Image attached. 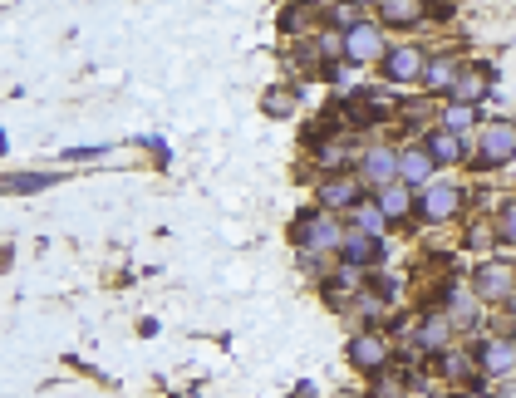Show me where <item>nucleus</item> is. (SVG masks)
<instances>
[{
    "label": "nucleus",
    "instance_id": "nucleus-30",
    "mask_svg": "<svg viewBox=\"0 0 516 398\" xmlns=\"http://www.w3.org/2000/svg\"><path fill=\"white\" fill-rule=\"evenodd\" d=\"M467 398H492V394H482V389H467Z\"/></svg>",
    "mask_w": 516,
    "mask_h": 398
},
{
    "label": "nucleus",
    "instance_id": "nucleus-19",
    "mask_svg": "<svg viewBox=\"0 0 516 398\" xmlns=\"http://www.w3.org/2000/svg\"><path fill=\"white\" fill-rule=\"evenodd\" d=\"M374 15H384V25H418L428 15V5H418V0H379Z\"/></svg>",
    "mask_w": 516,
    "mask_h": 398
},
{
    "label": "nucleus",
    "instance_id": "nucleus-29",
    "mask_svg": "<svg viewBox=\"0 0 516 398\" xmlns=\"http://www.w3.org/2000/svg\"><path fill=\"white\" fill-rule=\"evenodd\" d=\"M492 398H516V379H502V384L492 389Z\"/></svg>",
    "mask_w": 516,
    "mask_h": 398
},
{
    "label": "nucleus",
    "instance_id": "nucleus-28",
    "mask_svg": "<svg viewBox=\"0 0 516 398\" xmlns=\"http://www.w3.org/2000/svg\"><path fill=\"white\" fill-rule=\"evenodd\" d=\"M315 50H320L325 59H340L344 55V35H340V30H325V35L315 40Z\"/></svg>",
    "mask_w": 516,
    "mask_h": 398
},
{
    "label": "nucleus",
    "instance_id": "nucleus-3",
    "mask_svg": "<svg viewBox=\"0 0 516 398\" xmlns=\"http://www.w3.org/2000/svg\"><path fill=\"white\" fill-rule=\"evenodd\" d=\"M512 158H516V123H502V118L482 123L477 128V163L482 168H502Z\"/></svg>",
    "mask_w": 516,
    "mask_h": 398
},
{
    "label": "nucleus",
    "instance_id": "nucleus-21",
    "mask_svg": "<svg viewBox=\"0 0 516 398\" xmlns=\"http://www.w3.org/2000/svg\"><path fill=\"white\" fill-rule=\"evenodd\" d=\"M295 104H300V94H295L290 84H276V89L261 99V109H266L271 118H290V114H295Z\"/></svg>",
    "mask_w": 516,
    "mask_h": 398
},
{
    "label": "nucleus",
    "instance_id": "nucleus-6",
    "mask_svg": "<svg viewBox=\"0 0 516 398\" xmlns=\"http://www.w3.org/2000/svg\"><path fill=\"white\" fill-rule=\"evenodd\" d=\"M364 187H374V192H384V187H394L399 182V153L394 148H384V143H374V148H364V158H359V172H354Z\"/></svg>",
    "mask_w": 516,
    "mask_h": 398
},
{
    "label": "nucleus",
    "instance_id": "nucleus-27",
    "mask_svg": "<svg viewBox=\"0 0 516 398\" xmlns=\"http://www.w3.org/2000/svg\"><path fill=\"white\" fill-rule=\"evenodd\" d=\"M315 158H320V168H330V177H335V172H344V143H320Z\"/></svg>",
    "mask_w": 516,
    "mask_h": 398
},
{
    "label": "nucleus",
    "instance_id": "nucleus-16",
    "mask_svg": "<svg viewBox=\"0 0 516 398\" xmlns=\"http://www.w3.org/2000/svg\"><path fill=\"white\" fill-rule=\"evenodd\" d=\"M438 172V163H433V153L418 143V148H403L399 153V182L403 187H423L428 177Z\"/></svg>",
    "mask_w": 516,
    "mask_h": 398
},
{
    "label": "nucleus",
    "instance_id": "nucleus-23",
    "mask_svg": "<svg viewBox=\"0 0 516 398\" xmlns=\"http://www.w3.org/2000/svg\"><path fill=\"white\" fill-rule=\"evenodd\" d=\"M492 222H497V236L516 246V197H507V202H502V207L492 212Z\"/></svg>",
    "mask_w": 516,
    "mask_h": 398
},
{
    "label": "nucleus",
    "instance_id": "nucleus-13",
    "mask_svg": "<svg viewBox=\"0 0 516 398\" xmlns=\"http://www.w3.org/2000/svg\"><path fill=\"white\" fill-rule=\"evenodd\" d=\"M487 94H492V64H462L458 84H453V104L472 109V104H482Z\"/></svg>",
    "mask_w": 516,
    "mask_h": 398
},
{
    "label": "nucleus",
    "instance_id": "nucleus-7",
    "mask_svg": "<svg viewBox=\"0 0 516 398\" xmlns=\"http://www.w3.org/2000/svg\"><path fill=\"white\" fill-rule=\"evenodd\" d=\"M477 369H487L497 384L516 379V335H492L477 344Z\"/></svg>",
    "mask_w": 516,
    "mask_h": 398
},
{
    "label": "nucleus",
    "instance_id": "nucleus-2",
    "mask_svg": "<svg viewBox=\"0 0 516 398\" xmlns=\"http://www.w3.org/2000/svg\"><path fill=\"white\" fill-rule=\"evenodd\" d=\"M467 285L477 290L482 305H507L516 295V261H482Z\"/></svg>",
    "mask_w": 516,
    "mask_h": 398
},
{
    "label": "nucleus",
    "instance_id": "nucleus-15",
    "mask_svg": "<svg viewBox=\"0 0 516 398\" xmlns=\"http://www.w3.org/2000/svg\"><path fill=\"white\" fill-rule=\"evenodd\" d=\"M443 315L453 320V330H477V320H482V300H477V290L472 285H448V305H443Z\"/></svg>",
    "mask_w": 516,
    "mask_h": 398
},
{
    "label": "nucleus",
    "instance_id": "nucleus-5",
    "mask_svg": "<svg viewBox=\"0 0 516 398\" xmlns=\"http://www.w3.org/2000/svg\"><path fill=\"white\" fill-rule=\"evenodd\" d=\"M344 354H349V364H354L359 374H384V369H394V344L384 340L379 330H359Z\"/></svg>",
    "mask_w": 516,
    "mask_h": 398
},
{
    "label": "nucleus",
    "instance_id": "nucleus-31",
    "mask_svg": "<svg viewBox=\"0 0 516 398\" xmlns=\"http://www.w3.org/2000/svg\"><path fill=\"white\" fill-rule=\"evenodd\" d=\"M507 310H512V315H516V295H512V300H507Z\"/></svg>",
    "mask_w": 516,
    "mask_h": 398
},
{
    "label": "nucleus",
    "instance_id": "nucleus-24",
    "mask_svg": "<svg viewBox=\"0 0 516 398\" xmlns=\"http://www.w3.org/2000/svg\"><path fill=\"white\" fill-rule=\"evenodd\" d=\"M330 20H335V30H340V35H349V30H359V25H364V5H335V10H330Z\"/></svg>",
    "mask_w": 516,
    "mask_h": 398
},
{
    "label": "nucleus",
    "instance_id": "nucleus-8",
    "mask_svg": "<svg viewBox=\"0 0 516 398\" xmlns=\"http://www.w3.org/2000/svg\"><path fill=\"white\" fill-rule=\"evenodd\" d=\"M364 202V182L354 177V172H335V177H325L320 182V207L335 217V212H354Z\"/></svg>",
    "mask_w": 516,
    "mask_h": 398
},
{
    "label": "nucleus",
    "instance_id": "nucleus-32",
    "mask_svg": "<svg viewBox=\"0 0 516 398\" xmlns=\"http://www.w3.org/2000/svg\"><path fill=\"white\" fill-rule=\"evenodd\" d=\"M428 398H453V394H428Z\"/></svg>",
    "mask_w": 516,
    "mask_h": 398
},
{
    "label": "nucleus",
    "instance_id": "nucleus-25",
    "mask_svg": "<svg viewBox=\"0 0 516 398\" xmlns=\"http://www.w3.org/2000/svg\"><path fill=\"white\" fill-rule=\"evenodd\" d=\"M443 128L462 138V133H472V128H477V114H472V109H462V104H453V109L443 114Z\"/></svg>",
    "mask_w": 516,
    "mask_h": 398
},
{
    "label": "nucleus",
    "instance_id": "nucleus-18",
    "mask_svg": "<svg viewBox=\"0 0 516 398\" xmlns=\"http://www.w3.org/2000/svg\"><path fill=\"white\" fill-rule=\"evenodd\" d=\"M374 207L389 217V222H403L408 212H413V187H403V182H394V187H384V192H374Z\"/></svg>",
    "mask_w": 516,
    "mask_h": 398
},
{
    "label": "nucleus",
    "instance_id": "nucleus-20",
    "mask_svg": "<svg viewBox=\"0 0 516 398\" xmlns=\"http://www.w3.org/2000/svg\"><path fill=\"white\" fill-rule=\"evenodd\" d=\"M349 217H354V231H364V236L384 241V231H389V217H384V212H379L374 202H359V207H354Z\"/></svg>",
    "mask_w": 516,
    "mask_h": 398
},
{
    "label": "nucleus",
    "instance_id": "nucleus-4",
    "mask_svg": "<svg viewBox=\"0 0 516 398\" xmlns=\"http://www.w3.org/2000/svg\"><path fill=\"white\" fill-rule=\"evenodd\" d=\"M408 340H413V354L438 359V354H448V349H453V320H448L443 310H428V315H418V320H413Z\"/></svg>",
    "mask_w": 516,
    "mask_h": 398
},
{
    "label": "nucleus",
    "instance_id": "nucleus-12",
    "mask_svg": "<svg viewBox=\"0 0 516 398\" xmlns=\"http://www.w3.org/2000/svg\"><path fill=\"white\" fill-rule=\"evenodd\" d=\"M458 74H462V55L438 50V55H428V64H423V89H428V94H453Z\"/></svg>",
    "mask_w": 516,
    "mask_h": 398
},
{
    "label": "nucleus",
    "instance_id": "nucleus-17",
    "mask_svg": "<svg viewBox=\"0 0 516 398\" xmlns=\"http://www.w3.org/2000/svg\"><path fill=\"white\" fill-rule=\"evenodd\" d=\"M423 148L433 153V163H438V168H443V163H462V153H467V148H462V138H458V133H448L443 123L423 138Z\"/></svg>",
    "mask_w": 516,
    "mask_h": 398
},
{
    "label": "nucleus",
    "instance_id": "nucleus-11",
    "mask_svg": "<svg viewBox=\"0 0 516 398\" xmlns=\"http://www.w3.org/2000/svg\"><path fill=\"white\" fill-rule=\"evenodd\" d=\"M340 261L349 271H364V266H379L384 261V241H374V236H364V231H344L340 241Z\"/></svg>",
    "mask_w": 516,
    "mask_h": 398
},
{
    "label": "nucleus",
    "instance_id": "nucleus-26",
    "mask_svg": "<svg viewBox=\"0 0 516 398\" xmlns=\"http://www.w3.org/2000/svg\"><path fill=\"white\" fill-rule=\"evenodd\" d=\"M492 241H502V236H497V222H477V227H467V251H487Z\"/></svg>",
    "mask_w": 516,
    "mask_h": 398
},
{
    "label": "nucleus",
    "instance_id": "nucleus-1",
    "mask_svg": "<svg viewBox=\"0 0 516 398\" xmlns=\"http://www.w3.org/2000/svg\"><path fill=\"white\" fill-rule=\"evenodd\" d=\"M290 236H295V246H300V256H340V241H344V227L330 217V212H310V217H300L295 227H290Z\"/></svg>",
    "mask_w": 516,
    "mask_h": 398
},
{
    "label": "nucleus",
    "instance_id": "nucleus-10",
    "mask_svg": "<svg viewBox=\"0 0 516 398\" xmlns=\"http://www.w3.org/2000/svg\"><path fill=\"white\" fill-rule=\"evenodd\" d=\"M384 25H374V20H364L359 30H349L344 35V59L349 64H369V59H384Z\"/></svg>",
    "mask_w": 516,
    "mask_h": 398
},
{
    "label": "nucleus",
    "instance_id": "nucleus-9",
    "mask_svg": "<svg viewBox=\"0 0 516 398\" xmlns=\"http://www.w3.org/2000/svg\"><path fill=\"white\" fill-rule=\"evenodd\" d=\"M418 212H423L428 222H453L462 212V187L458 182H433V187H423Z\"/></svg>",
    "mask_w": 516,
    "mask_h": 398
},
{
    "label": "nucleus",
    "instance_id": "nucleus-14",
    "mask_svg": "<svg viewBox=\"0 0 516 398\" xmlns=\"http://www.w3.org/2000/svg\"><path fill=\"white\" fill-rule=\"evenodd\" d=\"M423 64H428V55L418 45H399V50L384 55V79L389 84H413V79H423Z\"/></svg>",
    "mask_w": 516,
    "mask_h": 398
},
{
    "label": "nucleus",
    "instance_id": "nucleus-22",
    "mask_svg": "<svg viewBox=\"0 0 516 398\" xmlns=\"http://www.w3.org/2000/svg\"><path fill=\"white\" fill-rule=\"evenodd\" d=\"M438 374H443V379H462V384H467V379H472V359L448 349V354H438Z\"/></svg>",
    "mask_w": 516,
    "mask_h": 398
}]
</instances>
